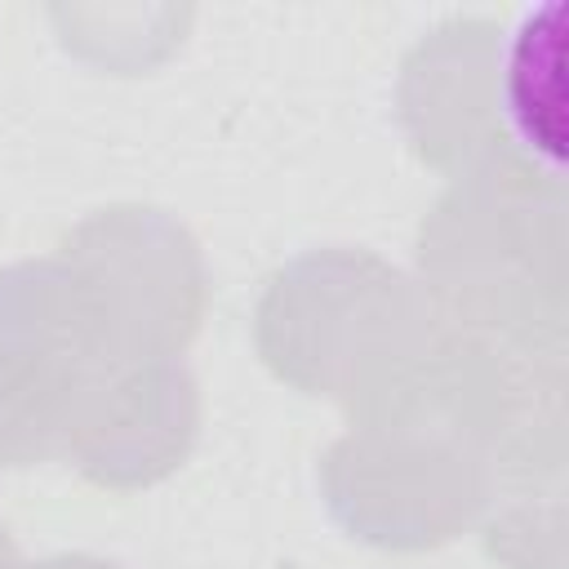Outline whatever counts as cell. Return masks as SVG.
I'll return each instance as SVG.
<instances>
[{
	"instance_id": "cell-7",
	"label": "cell",
	"mask_w": 569,
	"mask_h": 569,
	"mask_svg": "<svg viewBox=\"0 0 569 569\" xmlns=\"http://www.w3.org/2000/svg\"><path fill=\"white\" fill-rule=\"evenodd\" d=\"M565 9L547 4L502 40V102L516 151L542 173H560L565 156Z\"/></svg>"
},
{
	"instance_id": "cell-1",
	"label": "cell",
	"mask_w": 569,
	"mask_h": 569,
	"mask_svg": "<svg viewBox=\"0 0 569 569\" xmlns=\"http://www.w3.org/2000/svg\"><path fill=\"white\" fill-rule=\"evenodd\" d=\"M422 293L440 325L529 360H565V187L533 164L453 182L422 222Z\"/></svg>"
},
{
	"instance_id": "cell-2",
	"label": "cell",
	"mask_w": 569,
	"mask_h": 569,
	"mask_svg": "<svg viewBox=\"0 0 569 569\" xmlns=\"http://www.w3.org/2000/svg\"><path fill=\"white\" fill-rule=\"evenodd\" d=\"M440 329L427 293L373 253L329 249L289 262L262 307V360L311 396L365 405Z\"/></svg>"
},
{
	"instance_id": "cell-8",
	"label": "cell",
	"mask_w": 569,
	"mask_h": 569,
	"mask_svg": "<svg viewBox=\"0 0 569 569\" xmlns=\"http://www.w3.org/2000/svg\"><path fill=\"white\" fill-rule=\"evenodd\" d=\"M18 569H120V565L98 560V556H53V560H40V565H18Z\"/></svg>"
},
{
	"instance_id": "cell-5",
	"label": "cell",
	"mask_w": 569,
	"mask_h": 569,
	"mask_svg": "<svg viewBox=\"0 0 569 569\" xmlns=\"http://www.w3.org/2000/svg\"><path fill=\"white\" fill-rule=\"evenodd\" d=\"M400 120L422 160L453 178L489 164H529L507 129L502 36L493 22H449L413 49L400 80Z\"/></svg>"
},
{
	"instance_id": "cell-6",
	"label": "cell",
	"mask_w": 569,
	"mask_h": 569,
	"mask_svg": "<svg viewBox=\"0 0 569 569\" xmlns=\"http://www.w3.org/2000/svg\"><path fill=\"white\" fill-rule=\"evenodd\" d=\"M196 440V382L178 360L129 365L102 396L71 458L89 480L138 489L169 476Z\"/></svg>"
},
{
	"instance_id": "cell-4",
	"label": "cell",
	"mask_w": 569,
	"mask_h": 569,
	"mask_svg": "<svg viewBox=\"0 0 569 569\" xmlns=\"http://www.w3.org/2000/svg\"><path fill=\"white\" fill-rule=\"evenodd\" d=\"M58 262L120 360H178L191 342L204 307V267L196 240L160 209L93 213L67 236Z\"/></svg>"
},
{
	"instance_id": "cell-3",
	"label": "cell",
	"mask_w": 569,
	"mask_h": 569,
	"mask_svg": "<svg viewBox=\"0 0 569 569\" xmlns=\"http://www.w3.org/2000/svg\"><path fill=\"white\" fill-rule=\"evenodd\" d=\"M124 369L58 258L0 271V462L71 458Z\"/></svg>"
}]
</instances>
